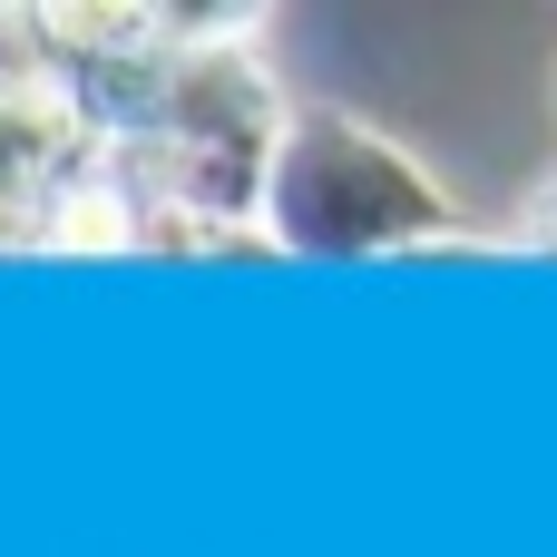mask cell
Wrapping results in <instances>:
<instances>
[{
  "instance_id": "6da1fadb",
  "label": "cell",
  "mask_w": 557,
  "mask_h": 557,
  "mask_svg": "<svg viewBox=\"0 0 557 557\" xmlns=\"http://www.w3.org/2000/svg\"><path fill=\"white\" fill-rule=\"evenodd\" d=\"M255 245L274 255H313V264H352V255H480L499 245L490 225H470V206L362 108H294L274 176H264V225Z\"/></svg>"
},
{
  "instance_id": "7a4b0ae2",
  "label": "cell",
  "mask_w": 557,
  "mask_h": 557,
  "mask_svg": "<svg viewBox=\"0 0 557 557\" xmlns=\"http://www.w3.org/2000/svg\"><path fill=\"white\" fill-rule=\"evenodd\" d=\"M499 245H519V255H557V186H539V196L499 225Z\"/></svg>"
}]
</instances>
